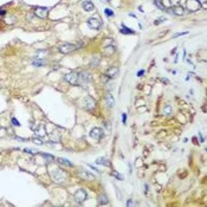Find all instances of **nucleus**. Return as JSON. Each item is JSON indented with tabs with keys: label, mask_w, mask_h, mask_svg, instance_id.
<instances>
[{
	"label": "nucleus",
	"mask_w": 207,
	"mask_h": 207,
	"mask_svg": "<svg viewBox=\"0 0 207 207\" xmlns=\"http://www.w3.org/2000/svg\"><path fill=\"white\" fill-rule=\"evenodd\" d=\"M50 174H51V178L53 179V181L57 182V184H62V182H64V180L66 178V174L63 172L60 168H52L50 171Z\"/></svg>",
	"instance_id": "nucleus-1"
},
{
	"label": "nucleus",
	"mask_w": 207,
	"mask_h": 207,
	"mask_svg": "<svg viewBox=\"0 0 207 207\" xmlns=\"http://www.w3.org/2000/svg\"><path fill=\"white\" fill-rule=\"evenodd\" d=\"M91 81V75L86 71H82V72L78 74V78H77V84L79 86H84Z\"/></svg>",
	"instance_id": "nucleus-2"
},
{
	"label": "nucleus",
	"mask_w": 207,
	"mask_h": 207,
	"mask_svg": "<svg viewBox=\"0 0 207 207\" xmlns=\"http://www.w3.org/2000/svg\"><path fill=\"white\" fill-rule=\"evenodd\" d=\"M186 6H187V10L189 12H196L201 9V4L199 3L198 0H187Z\"/></svg>",
	"instance_id": "nucleus-3"
},
{
	"label": "nucleus",
	"mask_w": 207,
	"mask_h": 207,
	"mask_svg": "<svg viewBox=\"0 0 207 207\" xmlns=\"http://www.w3.org/2000/svg\"><path fill=\"white\" fill-rule=\"evenodd\" d=\"M88 26H89L90 29H94V30H100L101 26H102V21L100 20L98 15H96V18L92 17V18H90L89 20H88Z\"/></svg>",
	"instance_id": "nucleus-4"
},
{
	"label": "nucleus",
	"mask_w": 207,
	"mask_h": 207,
	"mask_svg": "<svg viewBox=\"0 0 207 207\" xmlns=\"http://www.w3.org/2000/svg\"><path fill=\"white\" fill-rule=\"evenodd\" d=\"M76 49H77V46L74 45V44H63V45L59 46V51L62 53H65V54L74 52Z\"/></svg>",
	"instance_id": "nucleus-5"
},
{
	"label": "nucleus",
	"mask_w": 207,
	"mask_h": 207,
	"mask_svg": "<svg viewBox=\"0 0 207 207\" xmlns=\"http://www.w3.org/2000/svg\"><path fill=\"white\" fill-rule=\"evenodd\" d=\"M86 192L84 189H78V190H76V193H75V200L78 202V204H82L83 201H85L86 200Z\"/></svg>",
	"instance_id": "nucleus-6"
},
{
	"label": "nucleus",
	"mask_w": 207,
	"mask_h": 207,
	"mask_svg": "<svg viewBox=\"0 0 207 207\" xmlns=\"http://www.w3.org/2000/svg\"><path fill=\"white\" fill-rule=\"evenodd\" d=\"M83 102H84V108L86 110H92V109H95V107H96V102H95V100L90 96H85Z\"/></svg>",
	"instance_id": "nucleus-7"
},
{
	"label": "nucleus",
	"mask_w": 207,
	"mask_h": 207,
	"mask_svg": "<svg viewBox=\"0 0 207 207\" xmlns=\"http://www.w3.org/2000/svg\"><path fill=\"white\" fill-rule=\"evenodd\" d=\"M47 13H49V10L46 7H37L34 10V14L38 18H42V19H45L47 17Z\"/></svg>",
	"instance_id": "nucleus-8"
},
{
	"label": "nucleus",
	"mask_w": 207,
	"mask_h": 207,
	"mask_svg": "<svg viewBox=\"0 0 207 207\" xmlns=\"http://www.w3.org/2000/svg\"><path fill=\"white\" fill-rule=\"evenodd\" d=\"M77 78H78V74L77 72H70V74H68L64 77L65 81L68 83H70L71 85H76L77 84Z\"/></svg>",
	"instance_id": "nucleus-9"
},
{
	"label": "nucleus",
	"mask_w": 207,
	"mask_h": 207,
	"mask_svg": "<svg viewBox=\"0 0 207 207\" xmlns=\"http://www.w3.org/2000/svg\"><path fill=\"white\" fill-rule=\"evenodd\" d=\"M103 130L101 129V128H94L92 130H91V133H90V136L92 137V139H95V140H97V141H100L102 137H103Z\"/></svg>",
	"instance_id": "nucleus-10"
},
{
	"label": "nucleus",
	"mask_w": 207,
	"mask_h": 207,
	"mask_svg": "<svg viewBox=\"0 0 207 207\" xmlns=\"http://www.w3.org/2000/svg\"><path fill=\"white\" fill-rule=\"evenodd\" d=\"M118 72H120V70H118L117 68H109L108 70H107V72H105V75L109 77V78H116L117 76H118Z\"/></svg>",
	"instance_id": "nucleus-11"
},
{
	"label": "nucleus",
	"mask_w": 207,
	"mask_h": 207,
	"mask_svg": "<svg viewBox=\"0 0 207 207\" xmlns=\"http://www.w3.org/2000/svg\"><path fill=\"white\" fill-rule=\"evenodd\" d=\"M78 175L81 176L83 180H89V181H92V180H95V176L92 174H90V173H88V172H85V171H79L78 172Z\"/></svg>",
	"instance_id": "nucleus-12"
},
{
	"label": "nucleus",
	"mask_w": 207,
	"mask_h": 207,
	"mask_svg": "<svg viewBox=\"0 0 207 207\" xmlns=\"http://www.w3.org/2000/svg\"><path fill=\"white\" fill-rule=\"evenodd\" d=\"M82 7H83V9H84L86 12H91V11H94V10H95L94 4H92L91 1H89V0H85V1H83Z\"/></svg>",
	"instance_id": "nucleus-13"
},
{
	"label": "nucleus",
	"mask_w": 207,
	"mask_h": 207,
	"mask_svg": "<svg viewBox=\"0 0 207 207\" xmlns=\"http://www.w3.org/2000/svg\"><path fill=\"white\" fill-rule=\"evenodd\" d=\"M100 63H101V58L98 56H94V57H91V59H90V66L97 68L100 65Z\"/></svg>",
	"instance_id": "nucleus-14"
},
{
	"label": "nucleus",
	"mask_w": 207,
	"mask_h": 207,
	"mask_svg": "<svg viewBox=\"0 0 207 207\" xmlns=\"http://www.w3.org/2000/svg\"><path fill=\"white\" fill-rule=\"evenodd\" d=\"M105 101H107V104H108L109 108H111V107L115 105V100H114V97H113V95H111V94H107Z\"/></svg>",
	"instance_id": "nucleus-15"
},
{
	"label": "nucleus",
	"mask_w": 207,
	"mask_h": 207,
	"mask_svg": "<svg viewBox=\"0 0 207 207\" xmlns=\"http://www.w3.org/2000/svg\"><path fill=\"white\" fill-rule=\"evenodd\" d=\"M173 13L175 14V15H184V13H185V11H184V9H182L181 6H174V9H173Z\"/></svg>",
	"instance_id": "nucleus-16"
},
{
	"label": "nucleus",
	"mask_w": 207,
	"mask_h": 207,
	"mask_svg": "<svg viewBox=\"0 0 207 207\" xmlns=\"http://www.w3.org/2000/svg\"><path fill=\"white\" fill-rule=\"evenodd\" d=\"M96 163L97 165H102V166H107V167L110 166V162L107 160L105 157H98L97 160H96Z\"/></svg>",
	"instance_id": "nucleus-17"
},
{
	"label": "nucleus",
	"mask_w": 207,
	"mask_h": 207,
	"mask_svg": "<svg viewBox=\"0 0 207 207\" xmlns=\"http://www.w3.org/2000/svg\"><path fill=\"white\" fill-rule=\"evenodd\" d=\"M57 161H58L60 165H63V166H66V167H72V163H71L69 160H66V159L58 157V159H57Z\"/></svg>",
	"instance_id": "nucleus-18"
},
{
	"label": "nucleus",
	"mask_w": 207,
	"mask_h": 207,
	"mask_svg": "<svg viewBox=\"0 0 207 207\" xmlns=\"http://www.w3.org/2000/svg\"><path fill=\"white\" fill-rule=\"evenodd\" d=\"M98 204L100 205H107L108 204V198H107V195H104V194L100 195V198H98Z\"/></svg>",
	"instance_id": "nucleus-19"
},
{
	"label": "nucleus",
	"mask_w": 207,
	"mask_h": 207,
	"mask_svg": "<svg viewBox=\"0 0 207 207\" xmlns=\"http://www.w3.org/2000/svg\"><path fill=\"white\" fill-rule=\"evenodd\" d=\"M121 32L122 33H124V34H134L135 32L133 30H130V29H128L127 26H124V25H122V29H121Z\"/></svg>",
	"instance_id": "nucleus-20"
},
{
	"label": "nucleus",
	"mask_w": 207,
	"mask_h": 207,
	"mask_svg": "<svg viewBox=\"0 0 207 207\" xmlns=\"http://www.w3.org/2000/svg\"><path fill=\"white\" fill-rule=\"evenodd\" d=\"M114 51H115V46L114 45H109V46L105 47L104 53L105 54H111V53H114Z\"/></svg>",
	"instance_id": "nucleus-21"
},
{
	"label": "nucleus",
	"mask_w": 207,
	"mask_h": 207,
	"mask_svg": "<svg viewBox=\"0 0 207 207\" xmlns=\"http://www.w3.org/2000/svg\"><path fill=\"white\" fill-rule=\"evenodd\" d=\"M154 4H155V5H156L160 10H163V11L166 10V9H165V6L162 5V3H160V0H154Z\"/></svg>",
	"instance_id": "nucleus-22"
},
{
	"label": "nucleus",
	"mask_w": 207,
	"mask_h": 207,
	"mask_svg": "<svg viewBox=\"0 0 207 207\" xmlns=\"http://www.w3.org/2000/svg\"><path fill=\"white\" fill-rule=\"evenodd\" d=\"M54 135H56V133H52L50 135V141L51 142H57V141H59V136H54Z\"/></svg>",
	"instance_id": "nucleus-23"
},
{
	"label": "nucleus",
	"mask_w": 207,
	"mask_h": 207,
	"mask_svg": "<svg viewBox=\"0 0 207 207\" xmlns=\"http://www.w3.org/2000/svg\"><path fill=\"white\" fill-rule=\"evenodd\" d=\"M39 129H40V130H39V131L37 130V135L39 134V136H44V135H45V129H44V127L39 125Z\"/></svg>",
	"instance_id": "nucleus-24"
},
{
	"label": "nucleus",
	"mask_w": 207,
	"mask_h": 207,
	"mask_svg": "<svg viewBox=\"0 0 207 207\" xmlns=\"http://www.w3.org/2000/svg\"><path fill=\"white\" fill-rule=\"evenodd\" d=\"M172 113V108H171V105H166L165 107V114L166 115H169Z\"/></svg>",
	"instance_id": "nucleus-25"
},
{
	"label": "nucleus",
	"mask_w": 207,
	"mask_h": 207,
	"mask_svg": "<svg viewBox=\"0 0 207 207\" xmlns=\"http://www.w3.org/2000/svg\"><path fill=\"white\" fill-rule=\"evenodd\" d=\"M33 65L34 66H42V65H44V62L43 60H34L33 62Z\"/></svg>",
	"instance_id": "nucleus-26"
},
{
	"label": "nucleus",
	"mask_w": 207,
	"mask_h": 207,
	"mask_svg": "<svg viewBox=\"0 0 207 207\" xmlns=\"http://www.w3.org/2000/svg\"><path fill=\"white\" fill-rule=\"evenodd\" d=\"M104 12H105V14L108 15V17H113V15H114V12L111 11L110 9H105V10H104Z\"/></svg>",
	"instance_id": "nucleus-27"
},
{
	"label": "nucleus",
	"mask_w": 207,
	"mask_h": 207,
	"mask_svg": "<svg viewBox=\"0 0 207 207\" xmlns=\"http://www.w3.org/2000/svg\"><path fill=\"white\" fill-rule=\"evenodd\" d=\"M105 84H107V89H108L109 91L113 90V88H114V83H113V82H107Z\"/></svg>",
	"instance_id": "nucleus-28"
},
{
	"label": "nucleus",
	"mask_w": 207,
	"mask_h": 207,
	"mask_svg": "<svg viewBox=\"0 0 207 207\" xmlns=\"http://www.w3.org/2000/svg\"><path fill=\"white\" fill-rule=\"evenodd\" d=\"M108 79H109V77H108L107 75H102V77H101V81H102L103 83H107V82H108Z\"/></svg>",
	"instance_id": "nucleus-29"
},
{
	"label": "nucleus",
	"mask_w": 207,
	"mask_h": 207,
	"mask_svg": "<svg viewBox=\"0 0 207 207\" xmlns=\"http://www.w3.org/2000/svg\"><path fill=\"white\" fill-rule=\"evenodd\" d=\"M42 155H43L45 159H47V160H53V156H52V155H50V154H44V153H43Z\"/></svg>",
	"instance_id": "nucleus-30"
},
{
	"label": "nucleus",
	"mask_w": 207,
	"mask_h": 207,
	"mask_svg": "<svg viewBox=\"0 0 207 207\" xmlns=\"http://www.w3.org/2000/svg\"><path fill=\"white\" fill-rule=\"evenodd\" d=\"M113 175H115V176H116L118 180H122V179H123V176H122V175H120V174H118L117 172H114V173H113Z\"/></svg>",
	"instance_id": "nucleus-31"
},
{
	"label": "nucleus",
	"mask_w": 207,
	"mask_h": 207,
	"mask_svg": "<svg viewBox=\"0 0 207 207\" xmlns=\"http://www.w3.org/2000/svg\"><path fill=\"white\" fill-rule=\"evenodd\" d=\"M188 32H179V33H175L174 36H173V38H176V37H179V36H185V34H187Z\"/></svg>",
	"instance_id": "nucleus-32"
},
{
	"label": "nucleus",
	"mask_w": 207,
	"mask_h": 207,
	"mask_svg": "<svg viewBox=\"0 0 207 207\" xmlns=\"http://www.w3.org/2000/svg\"><path fill=\"white\" fill-rule=\"evenodd\" d=\"M33 142L36 143V145H43V142H42L40 140H39V139H37V137H34V139H33Z\"/></svg>",
	"instance_id": "nucleus-33"
},
{
	"label": "nucleus",
	"mask_w": 207,
	"mask_h": 207,
	"mask_svg": "<svg viewBox=\"0 0 207 207\" xmlns=\"http://www.w3.org/2000/svg\"><path fill=\"white\" fill-rule=\"evenodd\" d=\"M12 123H13V125H15V127H18V125H20V123H19V122L17 121V120H15V118H14V117L12 118Z\"/></svg>",
	"instance_id": "nucleus-34"
},
{
	"label": "nucleus",
	"mask_w": 207,
	"mask_h": 207,
	"mask_svg": "<svg viewBox=\"0 0 207 207\" xmlns=\"http://www.w3.org/2000/svg\"><path fill=\"white\" fill-rule=\"evenodd\" d=\"M122 122H123V124H125V122H127V114H122Z\"/></svg>",
	"instance_id": "nucleus-35"
},
{
	"label": "nucleus",
	"mask_w": 207,
	"mask_h": 207,
	"mask_svg": "<svg viewBox=\"0 0 207 207\" xmlns=\"http://www.w3.org/2000/svg\"><path fill=\"white\" fill-rule=\"evenodd\" d=\"M143 75H145V70H140L139 72H137V76H139V77H142Z\"/></svg>",
	"instance_id": "nucleus-36"
},
{
	"label": "nucleus",
	"mask_w": 207,
	"mask_h": 207,
	"mask_svg": "<svg viewBox=\"0 0 207 207\" xmlns=\"http://www.w3.org/2000/svg\"><path fill=\"white\" fill-rule=\"evenodd\" d=\"M127 206H128V207H130V206H134V201L131 200V199H130V200H128V202H127Z\"/></svg>",
	"instance_id": "nucleus-37"
},
{
	"label": "nucleus",
	"mask_w": 207,
	"mask_h": 207,
	"mask_svg": "<svg viewBox=\"0 0 207 207\" xmlns=\"http://www.w3.org/2000/svg\"><path fill=\"white\" fill-rule=\"evenodd\" d=\"M168 1L171 3V5H174V4H178L180 0H168Z\"/></svg>",
	"instance_id": "nucleus-38"
},
{
	"label": "nucleus",
	"mask_w": 207,
	"mask_h": 207,
	"mask_svg": "<svg viewBox=\"0 0 207 207\" xmlns=\"http://www.w3.org/2000/svg\"><path fill=\"white\" fill-rule=\"evenodd\" d=\"M25 153H34V150H32V149H25Z\"/></svg>",
	"instance_id": "nucleus-39"
},
{
	"label": "nucleus",
	"mask_w": 207,
	"mask_h": 207,
	"mask_svg": "<svg viewBox=\"0 0 207 207\" xmlns=\"http://www.w3.org/2000/svg\"><path fill=\"white\" fill-rule=\"evenodd\" d=\"M198 1L200 3V4H201V3H202V4H205V3H206V0H198Z\"/></svg>",
	"instance_id": "nucleus-40"
},
{
	"label": "nucleus",
	"mask_w": 207,
	"mask_h": 207,
	"mask_svg": "<svg viewBox=\"0 0 207 207\" xmlns=\"http://www.w3.org/2000/svg\"><path fill=\"white\" fill-rule=\"evenodd\" d=\"M101 1H102V3H109L110 0H101Z\"/></svg>",
	"instance_id": "nucleus-41"
},
{
	"label": "nucleus",
	"mask_w": 207,
	"mask_h": 207,
	"mask_svg": "<svg viewBox=\"0 0 207 207\" xmlns=\"http://www.w3.org/2000/svg\"><path fill=\"white\" fill-rule=\"evenodd\" d=\"M0 129H1V128H0Z\"/></svg>",
	"instance_id": "nucleus-42"
}]
</instances>
